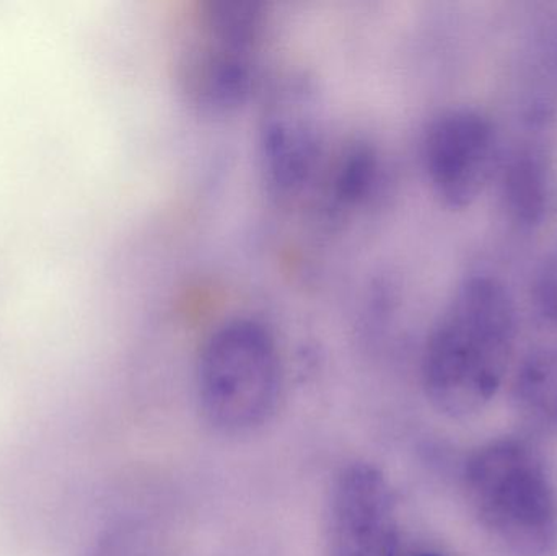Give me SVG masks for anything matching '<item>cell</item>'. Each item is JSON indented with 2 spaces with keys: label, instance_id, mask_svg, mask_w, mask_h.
Here are the masks:
<instances>
[{
  "label": "cell",
  "instance_id": "8fae6325",
  "mask_svg": "<svg viewBox=\"0 0 557 556\" xmlns=\"http://www.w3.org/2000/svg\"><path fill=\"white\" fill-rule=\"evenodd\" d=\"M532 299L542 319L557 326V242L543 255L536 267Z\"/></svg>",
  "mask_w": 557,
  "mask_h": 556
},
{
  "label": "cell",
  "instance_id": "277c9868",
  "mask_svg": "<svg viewBox=\"0 0 557 556\" xmlns=\"http://www.w3.org/2000/svg\"><path fill=\"white\" fill-rule=\"evenodd\" d=\"M196 379L209 427L224 436L257 433L270 423L281 398L276 338L253 319L225 322L202 346Z\"/></svg>",
  "mask_w": 557,
  "mask_h": 556
},
{
  "label": "cell",
  "instance_id": "5b68a950",
  "mask_svg": "<svg viewBox=\"0 0 557 556\" xmlns=\"http://www.w3.org/2000/svg\"><path fill=\"white\" fill-rule=\"evenodd\" d=\"M258 156L264 186L278 201L300 195L323 169V110L310 75L287 72L264 91Z\"/></svg>",
  "mask_w": 557,
  "mask_h": 556
},
{
  "label": "cell",
  "instance_id": "52a82bcc",
  "mask_svg": "<svg viewBox=\"0 0 557 556\" xmlns=\"http://www.w3.org/2000/svg\"><path fill=\"white\" fill-rule=\"evenodd\" d=\"M398 544V519L388 480L370 464L343 467L327 499V556H396Z\"/></svg>",
  "mask_w": 557,
  "mask_h": 556
},
{
  "label": "cell",
  "instance_id": "7c38bea8",
  "mask_svg": "<svg viewBox=\"0 0 557 556\" xmlns=\"http://www.w3.org/2000/svg\"><path fill=\"white\" fill-rule=\"evenodd\" d=\"M418 556H441V555H435V554H421V555H418Z\"/></svg>",
  "mask_w": 557,
  "mask_h": 556
},
{
  "label": "cell",
  "instance_id": "7a4b0ae2",
  "mask_svg": "<svg viewBox=\"0 0 557 556\" xmlns=\"http://www.w3.org/2000/svg\"><path fill=\"white\" fill-rule=\"evenodd\" d=\"M465 490L481 528L507 556H553L557 548V482L529 441H491L465 466Z\"/></svg>",
  "mask_w": 557,
  "mask_h": 556
},
{
  "label": "cell",
  "instance_id": "6da1fadb",
  "mask_svg": "<svg viewBox=\"0 0 557 556\" xmlns=\"http://www.w3.org/2000/svg\"><path fill=\"white\" fill-rule=\"evenodd\" d=\"M516 339V306L503 281L465 277L425 343L422 384L432 407L450 418L483 410L506 379Z\"/></svg>",
  "mask_w": 557,
  "mask_h": 556
},
{
  "label": "cell",
  "instance_id": "8992f818",
  "mask_svg": "<svg viewBox=\"0 0 557 556\" xmlns=\"http://www.w3.org/2000/svg\"><path fill=\"white\" fill-rule=\"evenodd\" d=\"M422 160L435 198L445 208H470L499 166L496 126L474 108L442 111L425 129Z\"/></svg>",
  "mask_w": 557,
  "mask_h": 556
},
{
  "label": "cell",
  "instance_id": "9c48e42d",
  "mask_svg": "<svg viewBox=\"0 0 557 556\" xmlns=\"http://www.w3.org/2000/svg\"><path fill=\"white\" fill-rule=\"evenodd\" d=\"M382 163L375 147L366 140L346 144L327 169L326 212L339 215L372 198L380 185Z\"/></svg>",
  "mask_w": 557,
  "mask_h": 556
},
{
  "label": "cell",
  "instance_id": "3957f363",
  "mask_svg": "<svg viewBox=\"0 0 557 556\" xmlns=\"http://www.w3.org/2000/svg\"><path fill=\"white\" fill-rule=\"evenodd\" d=\"M267 25L258 2L199 3L176 59V82L189 107L222 116L247 103L260 81Z\"/></svg>",
  "mask_w": 557,
  "mask_h": 556
},
{
  "label": "cell",
  "instance_id": "ba28073f",
  "mask_svg": "<svg viewBox=\"0 0 557 556\" xmlns=\"http://www.w3.org/2000/svg\"><path fill=\"white\" fill-rule=\"evenodd\" d=\"M500 195L510 219L522 227L543 224L555 209V163L545 143L523 140L500 165Z\"/></svg>",
  "mask_w": 557,
  "mask_h": 556
},
{
  "label": "cell",
  "instance_id": "30bf717a",
  "mask_svg": "<svg viewBox=\"0 0 557 556\" xmlns=\"http://www.w3.org/2000/svg\"><path fill=\"white\" fill-rule=\"evenodd\" d=\"M513 405L523 421L549 430L557 427V348L533 349L520 362L512 387Z\"/></svg>",
  "mask_w": 557,
  "mask_h": 556
}]
</instances>
